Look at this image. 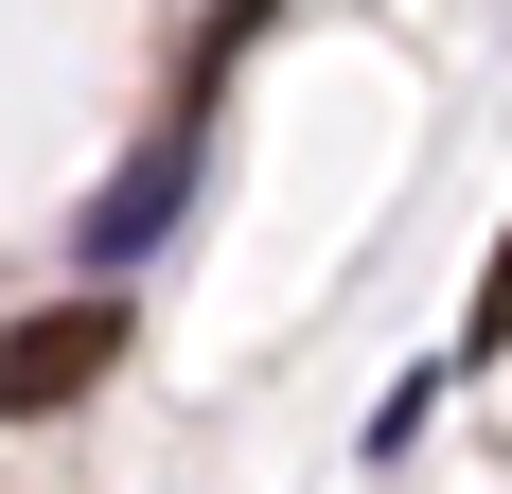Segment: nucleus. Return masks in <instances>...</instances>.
<instances>
[{
  "label": "nucleus",
  "mask_w": 512,
  "mask_h": 494,
  "mask_svg": "<svg viewBox=\"0 0 512 494\" xmlns=\"http://www.w3.org/2000/svg\"><path fill=\"white\" fill-rule=\"evenodd\" d=\"M177 212H195V106H177V124L89 195V230H71V247H89V265H142V247H177Z\"/></svg>",
  "instance_id": "nucleus-1"
},
{
  "label": "nucleus",
  "mask_w": 512,
  "mask_h": 494,
  "mask_svg": "<svg viewBox=\"0 0 512 494\" xmlns=\"http://www.w3.org/2000/svg\"><path fill=\"white\" fill-rule=\"evenodd\" d=\"M106 353H124V300H53V318H18V336H0V424L71 406V389L106 371Z\"/></svg>",
  "instance_id": "nucleus-2"
},
{
  "label": "nucleus",
  "mask_w": 512,
  "mask_h": 494,
  "mask_svg": "<svg viewBox=\"0 0 512 494\" xmlns=\"http://www.w3.org/2000/svg\"><path fill=\"white\" fill-rule=\"evenodd\" d=\"M512 336V247H495V283H477V353H495Z\"/></svg>",
  "instance_id": "nucleus-3"
}]
</instances>
